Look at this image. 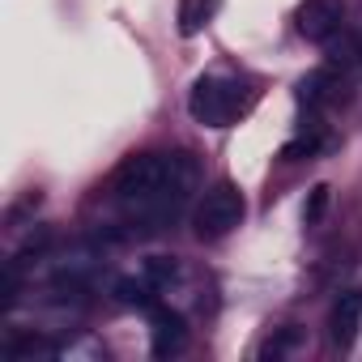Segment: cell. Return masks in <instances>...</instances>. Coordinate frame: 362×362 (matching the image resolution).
<instances>
[{
    "instance_id": "obj_1",
    "label": "cell",
    "mask_w": 362,
    "mask_h": 362,
    "mask_svg": "<svg viewBox=\"0 0 362 362\" xmlns=\"http://www.w3.org/2000/svg\"><path fill=\"white\" fill-rule=\"evenodd\" d=\"M192 184H197V162L184 149H175V153H132L111 179L119 205L132 218H145V222L175 218L184 209Z\"/></svg>"
},
{
    "instance_id": "obj_2",
    "label": "cell",
    "mask_w": 362,
    "mask_h": 362,
    "mask_svg": "<svg viewBox=\"0 0 362 362\" xmlns=\"http://www.w3.org/2000/svg\"><path fill=\"white\" fill-rule=\"evenodd\" d=\"M252 107V90L243 81H222V77H201L188 94V111L205 128H230L243 111Z\"/></svg>"
},
{
    "instance_id": "obj_3",
    "label": "cell",
    "mask_w": 362,
    "mask_h": 362,
    "mask_svg": "<svg viewBox=\"0 0 362 362\" xmlns=\"http://www.w3.org/2000/svg\"><path fill=\"white\" fill-rule=\"evenodd\" d=\"M243 214H247L243 192L230 184V179H222V184H214L205 192V201L197 205V235L201 239H222L243 222Z\"/></svg>"
},
{
    "instance_id": "obj_4",
    "label": "cell",
    "mask_w": 362,
    "mask_h": 362,
    "mask_svg": "<svg viewBox=\"0 0 362 362\" xmlns=\"http://www.w3.org/2000/svg\"><path fill=\"white\" fill-rule=\"evenodd\" d=\"M341 18H345L341 0H303V9H298V35L311 39V43H328L341 30Z\"/></svg>"
},
{
    "instance_id": "obj_5",
    "label": "cell",
    "mask_w": 362,
    "mask_h": 362,
    "mask_svg": "<svg viewBox=\"0 0 362 362\" xmlns=\"http://www.w3.org/2000/svg\"><path fill=\"white\" fill-rule=\"evenodd\" d=\"M149 341H153V354L158 358H170L188 345V324L179 311H166V307H153V328H149Z\"/></svg>"
},
{
    "instance_id": "obj_6",
    "label": "cell",
    "mask_w": 362,
    "mask_h": 362,
    "mask_svg": "<svg viewBox=\"0 0 362 362\" xmlns=\"http://www.w3.org/2000/svg\"><path fill=\"white\" fill-rule=\"evenodd\" d=\"M358 324H362V294H341L337 307H332V320H328V337L332 345H354L358 337Z\"/></svg>"
},
{
    "instance_id": "obj_7",
    "label": "cell",
    "mask_w": 362,
    "mask_h": 362,
    "mask_svg": "<svg viewBox=\"0 0 362 362\" xmlns=\"http://www.w3.org/2000/svg\"><path fill=\"white\" fill-rule=\"evenodd\" d=\"M153 290H158V286H153L149 277H141V281H136V277L115 281V298L128 303V307H153Z\"/></svg>"
},
{
    "instance_id": "obj_8",
    "label": "cell",
    "mask_w": 362,
    "mask_h": 362,
    "mask_svg": "<svg viewBox=\"0 0 362 362\" xmlns=\"http://www.w3.org/2000/svg\"><path fill=\"white\" fill-rule=\"evenodd\" d=\"M209 0H184V5H179V30L184 35H197L205 22H209Z\"/></svg>"
},
{
    "instance_id": "obj_9",
    "label": "cell",
    "mask_w": 362,
    "mask_h": 362,
    "mask_svg": "<svg viewBox=\"0 0 362 362\" xmlns=\"http://www.w3.org/2000/svg\"><path fill=\"white\" fill-rule=\"evenodd\" d=\"M145 277H149L153 286H166V281L175 277V260H166V256H153V260H145Z\"/></svg>"
},
{
    "instance_id": "obj_10",
    "label": "cell",
    "mask_w": 362,
    "mask_h": 362,
    "mask_svg": "<svg viewBox=\"0 0 362 362\" xmlns=\"http://www.w3.org/2000/svg\"><path fill=\"white\" fill-rule=\"evenodd\" d=\"M324 209H328V188H324V184H315V188H311V201H307V209H303V218L315 226V222L324 218Z\"/></svg>"
},
{
    "instance_id": "obj_11",
    "label": "cell",
    "mask_w": 362,
    "mask_h": 362,
    "mask_svg": "<svg viewBox=\"0 0 362 362\" xmlns=\"http://www.w3.org/2000/svg\"><path fill=\"white\" fill-rule=\"evenodd\" d=\"M315 145H320V136L311 132V136H298V141H290L286 149H281V158L286 162H294V158H303V153H315Z\"/></svg>"
},
{
    "instance_id": "obj_12",
    "label": "cell",
    "mask_w": 362,
    "mask_h": 362,
    "mask_svg": "<svg viewBox=\"0 0 362 362\" xmlns=\"http://www.w3.org/2000/svg\"><path fill=\"white\" fill-rule=\"evenodd\" d=\"M324 86H328V77H324V73H311V77L303 81V103H311V107H315V103L324 98Z\"/></svg>"
}]
</instances>
